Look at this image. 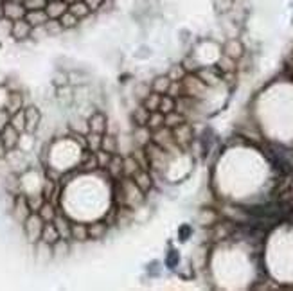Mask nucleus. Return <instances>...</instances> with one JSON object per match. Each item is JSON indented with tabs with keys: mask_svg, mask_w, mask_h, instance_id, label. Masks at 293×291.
<instances>
[{
	"mask_svg": "<svg viewBox=\"0 0 293 291\" xmlns=\"http://www.w3.org/2000/svg\"><path fill=\"white\" fill-rule=\"evenodd\" d=\"M24 112H25V131L36 135L42 124V112L34 104H25Z\"/></svg>",
	"mask_w": 293,
	"mask_h": 291,
	"instance_id": "obj_1",
	"label": "nucleus"
},
{
	"mask_svg": "<svg viewBox=\"0 0 293 291\" xmlns=\"http://www.w3.org/2000/svg\"><path fill=\"white\" fill-rule=\"evenodd\" d=\"M2 13H4L6 18L9 20H20L25 16V13H27V9H25V6L22 4V2H13V0H4L2 2Z\"/></svg>",
	"mask_w": 293,
	"mask_h": 291,
	"instance_id": "obj_2",
	"label": "nucleus"
},
{
	"mask_svg": "<svg viewBox=\"0 0 293 291\" xmlns=\"http://www.w3.org/2000/svg\"><path fill=\"white\" fill-rule=\"evenodd\" d=\"M31 25L25 18H20V20H15L13 22V27H11V38L16 40V42H24V40H29L31 36Z\"/></svg>",
	"mask_w": 293,
	"mask_h": 291,
	"instance_id": "obj_3",
	"label": "nucleus"
},
{
	"mask_svg": "<svg viewBox=\"0 0 293 291\" xmlns=\"http://www.w3.org/2000/svg\"><path fill=\"white\" fill-rule=\"evenodd\" d=\"M68 9V4L63 2V0H52V2H47L45 6V13H47L49 18H60L65 11Z\"/></svg>",
	"mask_w": 293,
	"mask_h": 291,
	"instance_id": "obj_4",
	"label": "nucleus"
},
{
	"mask_svg": "<svg viewBox=\"0 0 293 291\" xmlns=\"http://www.w3.org/2000/svg\"><path fill=\"white\" fill-rule=\"evenodd\" d=\"M68 11H70L76 18H80V22H85V20L90 18V16L94 15V13L90 11V8L85 4L83 0H78V2H74V4L68 6Z\"/></svg>",
	"mask_w": 293,
	"mask_h": 291,
	"instance_id": "obj_5",
	"label": "nucleus"
},
{
	"mask_svg": "<svg viewBox=\"0 0 293 291\" xmlns=\"http://www.w3.org/2000/svg\"><path fill=\"white\" fill-rule=\"evenodd\" d=\"M24 18L27 20L31 27H36V25H44L49 20V16H47V13H45V9H32V11L25 13Z\"/></svg>",
	"mask_w": 293,
	"mask_h": 291,
	"instance_id": "obj_6",
	"label": "nucleus"
},
{
	"mask_svg": "<svg viewBox=\"0 0 293 291\" xmlns=\"http://www.w3.org/2000/svg\"><path fill=\"white\" fill-rule=\"evenodd\" d=\"M58 20H60L61 27H63L65 31H70V29L78 27V25L81 24V22H80V18H76V16L72 15V13L68 11V9H67V11H65L63 15H61V16H60V18H58Z\"/></svg>",
	"mask_w": 293,
	"mask_h": 291,
	"instance_id": "obj_7",
	"label": "nucleus"
},
{
	"mask_svg": "<svg viewBox=\"0 0 293 291\" xmlns=\"http://www.w3.org/2000/svg\"><path fill=\"white\" fill-rule=\"evenodd\" d=\"M11 126L15 128L16 131H20V133H22V131H25V112H24V108L11 115Z\"/></svg>",
	"mask_w": 293,
	"mask_h": 291,
	"instance_id": "obj_8",
	"label": "nucleus"
},
{
	"mask_svg": "<svg viewBox=\"0 0 293 291\" xmlns=\"http://www.w3.org/2000/svg\"><path fill=\"white\" fill-rule=\"evenodd\" d=\"M24 6L27 11H32V9H45L47 0H24Z\"/></svg>",
	"mask_w": 293,
	"mask_h": 291,
	"instance_id": "obj_9",
	"label": "nucleus"
},
{
	"mask_svg": "<svg viewBox=\"0 0 293 291\" xmlns=\"http://www.w3.org/2000/svg\"><path fill=\"white\" fill-rule=\"evenodd\" d=\"M63 2H67V4L70 6V4H74V2H78V0H63Z\"/></svg>",
	"mask_w": 293,
	"mask_h": 291,
	"instance_id": "obj_10",
	"label": "nucleus"
},
{
	"mask_svg": "<svg viewBox=\"0 0 293 291\" xmlns=\"http://www.w3.org/2000/svg\"><path fill=\"white\" fill-rule=\"evenodd\" d=\"M13 2H22V4H24V0H13Z\"/></svg>",
	"mask_w": 293,
	"mask_h": 291,
	"instance_id": "obj_11",
	"label": "nucleus"
},
{
	"mask_svg": "<svg viewBox=\"0 0 293 291\" xmlns=\"http://www.w3.org/2000/svg\"><path fill=\"white\" fill-rule=\"evenodd\" d=\"M47 2H52V0H47Z\"/></svg>",
	"mask_w": 293,
	"mask_h": 291,
	"instance_id": "obj_12",
	"label": "nucleus"
},
{
	"mask_svg": "<svg viewBox=\"0 0 293 291\" xmlns=\"http://www.w3.org/2000/svg\"><path fill=\"white\" fill-rule=\"evenodd\" d=\"M0 2H4V0H0Z\"/></svg>",
	"mask_w": 293,
	"mask_h": 291,
	"instance_id": "obj_13",
	"label": "nucleus"
}]
</instances>
